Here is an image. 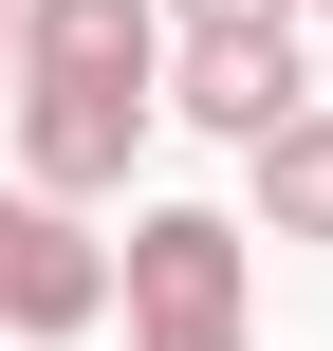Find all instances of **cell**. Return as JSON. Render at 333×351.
Wrapping results in <instances>:
<instances>
[{
  "mask_svg": "<svg viewBox=\"0 0 333 351\" xmlns=\"http://www.w3.org/2000/svg\"><path fill=\"white\" fill-rule=\"evenodd\" d=\"M315 19H333V0H315Z\"/></svg>",
  "mask_w": 333,
  "mask_h": 351,
  "instance_id": "ba28073f",
  "label": "cell"
},
{
  "mask_svg": "<svg viewBox=\"0 0 333 351\" xmlns=\"http://www.w3.org/2000/svg\"><path fill=\"white\" fill-rule=\"evenodd\" d=\"M148 19H185V37H278L297 0H148Z\"/></svg>",
  "mask_w": 333,
  "mask_h": 351,
  "instance_id": "8992f818",
  "label": "cell"
},
{
  "mask_svg": "<svg viewBox=\"0 0 333 351\" xmlns=\"http://www.w3.org/2000/svg\"><path fill=\"white\" fill-rule=\"evenodd\" d=\"M0 111H19V185L93 222V204L130 185V148L167 130V19H148V0H19Z\"/></svg>",
  "mask_w": 333,
  "mask_h": 351,
  "instance_id": "6da1fadb",
  "label": "cell"
},
{
  "mask_svg": "<svg viewBox=\"0 0 333 351\" xmlns=\"http://www.w3.org/2000/svg\"><path fill=\"white\" fill-rule=\"evenodd\" d=\"M241 185H260V222H278V241H333V93H297V111L241 148Z\"/></svg>",
  "mask_w": 333,
  "mask_h": 351,
  "instance_id": "5b68a950",
  "label": "cell"
},
{
  "mask_svg": "<svg viewBox=\"0 0 333 351\" xmlns=\"http://www.w3.org/2000/svg\"><path fill=\"white\" fill-rule=\"evenodd\" d=\"M93 315H111V241H93L74 204L0 185V333H19V351H74Z\"/></svg>",
  "mask_w": 333,
  "mask_h": 351,
  "instance_id": "3957f363",
  "label": "cell"
},
{
  "mask_svg": "<svg viewBox=\"0 0 333 351\" xmlns=\"http://www.w3.org/2000/svg\"><path fill=\"white\" fill-rule=\"evenodd\" d=\"M0 74H19V0H0Z\"/></svg>",
  "mask_w": 333,
  "mask_h": 351,
  "instance_id": "52a82bcc",
  "label": "cell"
},
{
  "mask_svg": "<svg viewBox=\"0 0 333 351\" xmlns=\"http://www.w3.org/2000/svg\"><path fill=\"white\" fill-rule=\"evenodd\" d=\"M111 296H130V351H260V222H222V204H130Z\"/></svg>",
  "mask_w": 333,
  "mask_h": 351,
  "instance_id": "7a4b0ae2",
  "label": "cell"
},
{
  "mask_svg": "<svg viewBox=\"0 0 333 351\" xmlns=\"http://www.w3.org/2000/svg\"><path fill=\"white\" fill-rule=\"evenodd\" d=\"M167 111L222 130V148H260V130L297 111V19H278V37H167Z\"/></svg>",
  "mask_w": 333,
  "mask_h": 351,
  "instance_id": "277c9868",
  "label": "cell"
}]
</instances>
